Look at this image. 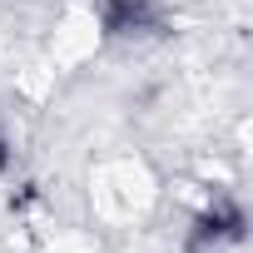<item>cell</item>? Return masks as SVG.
I'll return each mask as SVG.
<instances>
[{
    "instance_id": "6da1fadb",
    "label": "cell",
    "mask_w": 253,
    "mask_h": 253,
    "mask_svg": "<svg viewBox=\"0 0 253 253\" xmlns=\"http://www.w3.org/2000/svg\"><path fill=\"white\" fill-rule=\"evenodd\" d=\"M243 228H248V218H243V209L233 204V199H213L204 213H199V223H194V243L199 248H223V243H243Z\"/></svg>"
}]
</instances>
